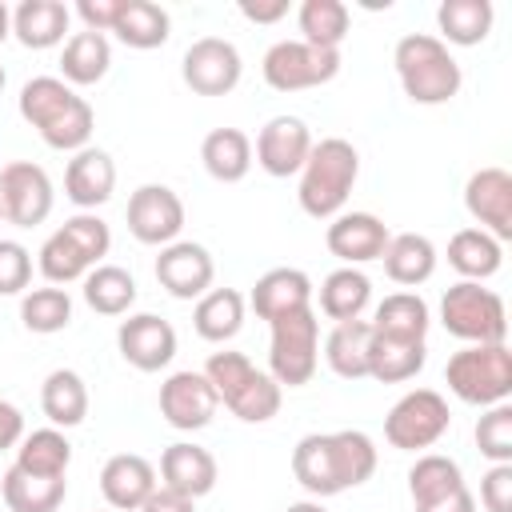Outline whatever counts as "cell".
<instances>
[{
  "mask_svg": "<svg viewBox=\"0 0 512 512\" xmlns=\"http://www.w3.org/2000/svg\"><path fill=\"white\" fill-rule=\"evenodd\" d=\"M376 444L360 428L340 432H308L292 448V480L312 496L328 500L348 488H360L376 472Z\"/></svg>",
  "mask_w": 512,
  "mask_h": 512,
  "instance_id": "cell-1",
  "label": "cell"
},
{
  "mask_svg": "<svg viewBox=\"0 0 512 512\" xmlns=\"http://www.w3.org/2000/svg\"><path fill=\"white\" fill-rule=\"evenodd\" d=\"M16 108H20V120L28 128H36V136L48 148H56V152H80L92 140L96 112L60 76H32V80H24V88L16 96Z\"/></svg>",
  "mask_w": 512,
  "mask_h": 512,
  "instance_id": "cell-2",
  "label": "cell"
},
{
  "mask_svg": "<svg viewBox=\"0 0 512 512\" xmlns=\"http://www.w3.org/2000/svg\"><path fill=\"white\" fill-rule=\"evenodd\" d=\"M356 176H360V152L352 148V140H344V136L316 140L300 168V188H296L304 216H312V220L340 216L356 188Z\"/></svg>",
  "mask_w": 512,
  "mask_h": 512,
  "instance_id": "cell-3",
  "label": "cell"
},
{
  "mask_svg": "<svg viewBox=\"0 0 512 512\" xmlns=\"http://www.w3.org/2000/svg\"><path fill=\"white\" fill-rule=\"evenodd\" d=\"M392 64H396V76H400L404 96L412 104H424V108L448 104L460 92V84H464V72L456 64V56L432 32H408V36H400L396 48H392Z\"/></svg>",
  "mask_w": 512,
  "mask_h": 512,
  "instance_id": "cell-4",
  "label": "cell"
},
{
  "mask_svg": "<svg viewBox=\"0 0 512 512\" xmlns=\"http://www.w3.org/2000/svg\"><path fill=\"white\" fill-rule=\"evenodd\" d=\"M204 376L216 388V400L244 424H268L280 412L284 388L268 372H260L244 352H232V348L212 352L204 364Z\"/></svg>",
  "mask_w": 512,
  "mask_h": 512,
  "instance_id": "cell-5",
  "label": "cell"
},
{
  "mask_svg": "<svg viewBox=\"0 0 512 512\" xmlns=\"http://www.w3.org/2000/svg\"><path fill=\"white\" fill-rule=\"evenodd\" d=\"M112 248V228L96 212H76L68 216L36 252V268L48 284H72L84 280L96 264H104Z\"/></svg>",
  "mask_w": 512,
  "mask_h": 512,
  "instance_id": "cell-6",
  "label": "cell"
},
{
  "mask_svg": "<svg viewBox=\"0 0 512 512\" xmlns=\"http://www.w3.org/2000/svg\"><path fill=\"white\" fill-rule=\"evenodd\" d=\"M444 384L472 408H492L512 396V352L508 344H464L444 364Z\"/></svg>",
  "mask_w": 512,
  "mask_h": 512,
  "instance_id": "cell-7",
  "label": "cell"
},
{
  "mask_svg": "<svg viewBox=\"0 0 512 512\" xmlns=\"http://www.w3.org/2000/svg\"><path fill=\"white\" fill-rule=\"evenodd\" d=\"M440 324L460 344H508L504 300L476 280H456L440 296Z\"/></svg>",
  "mask_w": 512,
  "mask_h": 512,
  "instance_id": "cell-8",
  "label": "cell"
},
{
  "mask_svg": "<svg viewBox=\"0 0 512 512\" xmlns=\"http://www.w3.org/2000/svg\"><path fill=\"white\" fill-rule=\"evenodd\" d=\"M272 344H268V376L280 388H304L316 376L320 364V320L316 308L288 312L268 324Z\"/></svg>",
  "mask_w": 512,
  "mask_h": 512,
  "instance_id": "cell-9",
  "label": "cell"
},
{
  "mask_svg": "<svg viewBox=\"0 0 512 512\" xmlns=\"http://www.w3.org/2000/svg\"><path fill=\"white\" fill-rule=\"evenodd\" d=\"M452 428V408L436 388L404 392L384 416V440L396 452H424Z\"/></svg>",
  "mask_w": 512,
  "mask_h": 512,
  "instance_id": "cell-10",
  "label": "cell"
},
{
  "mask_svg": "<svg viewBox=\"0 0 512 512\" xmlns=\"http://www.w3.org/2000/svg\"><path fill=\"white\" fill-rule=\"evenodd\" d=\"M264 84L276 92H304L336 80L340 72V52L336 48H312L304 40H276L264 52Z\"/></svg>",
  "mask_w": 512,
  "mask_h": 512,
  "instance_id": "cell-11",
  "label": "cell"
},
{
  "mask_svg": "<svg viewBox=\"0 0 512 512\" xmlns=\"http://www.w3.org/2000/svg\"><path fill=\"white\" fill-rule=\"evenodd\" d=\"M56 192H52V176L32 164V160H8L0 168V208L4 220L16 228H36L52 216Z\"/></svg>",
  "mask_w": 512,
  "mask_h": 512,
  "instance_id": "cell-12",
  "label": "cell"
},
{
  "mask_svg": "<svg viewBox=\"0 0 512 512\" xmlns=\"http://www.w3.org/2000/svg\"><path fill=\"white\" fill-rule=\"evenodd\" d=\"M180 76L196 96H228L244 76L240 48L224 36H200L188 44L180 60Z\"/></svg>",
  "mask_w": 512,
  "mask_h": 512,
  "instance_id": "cell-13",
  "label": "cell"
},
{
  "mask_svg": "<svg viewBox=\"0 0 512 512\" xmlns=\"http://www.w3.org/2000/svg\"><path fill=\"white\" fill-rule=\"evenodd\" d=\"M124 216H128V232L148 248H164L184 232V200L168 184H140L128 196Z\"/></svg>",
  "mask_w": 512,
  "mask_h": 512,
  "instance_id": "cell-14",
  "label": "cell"
},
{
  "mask_svg": "<svg viewBox=\"0 0 512 512\" xmlns=\"http://www.w3.org/2000/svg\"><path fill=\"white\" fill-rule=\"evenodd\" d=\"M216 408H220V400H216V388L208 384L204 372L180 368V372H172L160 384V416L176 432H200V428H208L212 416H216Z\"/></svg>",
  "mask_w": 512,
  "mask_h": 512,
  "instance_id": "cell-15",
  "label": "cell"
},
{
  "mask_svg": "<svg viewBox=\"0 0 512 512\" xmlns=\"http://www.w3.org/2000/svg\"><path fill=\"white\" fill-rule=\"evenodd\" d=\"M312 132H308V124L300 120V116H288V112H280V116H272L260 132H256V148H252V160L268 172V176H276V180H288V176H296L300 168H304V160H308V152H312Z\"/></svg>",
  "mask_w": 512,
  "mask_h": 512,
  "instance_id": "cell-16",
  "label": "cell"
},
{
  "mask_svg": "<svg viewBox=\"0 0 512 512\" xmlns=\"http://www.w3.org/2000/svg\"><path fill=\"white\" fill-rule=\"evenodd\" d=\"M152 272H156V280H160V288L168 296H176V300H200L212 288V280H216V260L196 240H172V244L160 248Z\"/></svg>",
  "mask_w": 512,
  "mask_h": 512,
  "instance_id": "cell-17",
  "label": "cell"
},
{
  "mask_svg": "<svg viewBox=\"0 0 512 512\" xmlns=\"http://www.w3.org/2000/svg\"><path fill=\"white\" fill-rule=\"evenodd\" d=\"M464 208L492 240H512V172L508 168H476L464 184Z\"/></svg>",
  "mask_w": 512,
  "mask_h": 512,
  "instance_id": "cell-18",
  "label": "cell"
},
{
  "mask_svg": "<svg viewBox=\"0 0 512 512\" xmlns=\"http://www.w3.org/2000/svg\"><path fill=\"white\" fill-rule=\"evenodd\" d=\"M116 348L136 372H160L176 356V328L156 312H132L116 328Z\"/></svg>",
  "mask_w": 512,
  "mask_h": 512,
  "instance_id": "cell-19",
  "label": "cell"
},
{
  "mask_svg": "<svg viewBox=\"0 0 512 512\" xmlns=\"http://www.w3.org/2000/svg\"><path fill=\"white\" fill-rule=\"evenodd\" d=\"M388 224L376 212H340L328 220L324 244L336 260H344L348 268H360L368 260H380L388 248Z\"/></svg>",
  "mask_w": 512,
  "mask_h": 512,
  "instance_id": "cell-20",
  "label": "cell"
},
{
  "mask_svg": "<svg viewBox=\"0 0 512 512\" xmlns=\"http://www.w3.org/2000/svg\"><path fill=\"white\" fill-rule=\"evenodd\" d=\"M160 488L156 468L136 452H116L100 468V496L112 512H140V504Z\"/></svg>",
  "mask_w": 512,
  "mask_h": 512,
  "instance_id": "cell-21",
  "label": "cell"
},
{
  "mask_svg": "<svg viewBox=\"0 0 512 512\" xmlns=\"http://www.w3.org/2000/svg\"><path fill=\"white\" fill-rule=\"evenodd\" d=\"M116 192V164L104 148H80L72 152L68 168H64V196L80 208V212H96L100 204H108Z\"/></svg>",
  "mask_w": 512,
  "mask_h": 512,
  "instance_id": "cell-22",
  "label": "cell"
},
{
  "mask_svg": "<svg viewBox=\"0 0 512 512\" xmlns=\"http://www.w3.org/2000/svg\"><path fill=\"white\" fill-rule=\"evenodd\" d=\"M216 476H220L216 456L192 440H176L160 452V488H172L180 496L200 500L216 488Z\"/></svg>",
  "mask_w": 512,
  "mask_h": 512,
  "instance_id": "cell-23",
  "label": "cell"
},
{
  "mask_svg": "<svg viewBox=\"0 0 512 512\" xmlns=\"http://www.w3.org/2000/svg\"><path fill=\"white\" fill-rule=\"evenodd\" d=\"M248 308L260 316V320H280L288 312H300V308H312V280L304 268H268L252 292H248Z\"/></svg>",
  "mask_w": 512,
  "mask_h": 512,
  "instance_id": "cell-24",
  "label": "cell"
},
{
  "mask_svg": "<svg viewBox=\"0 0 512 512\" xmlns=\"http://www.w3.org/2000/svg\"><path fill=\"white\" fill-rule=\"evenodd\" d=\"M68 24H72V8L60 0H20L12 8V36L32 52L56 48Z\"/></svg>",
  "mask_w": 512,
  "mask_h": 512,
  "instance_id": "cell-25",
  "label": "cell"
},
{
  "mask_svg": "<svg viewBox=\"0 0 512 512\" xmlns=\"http://www.w3.org/2000/svg\"><path fill=\"white\" fill-rule=\"evenodd\" d=\"M200 164L220 184H240L252 172V140L240 128H212L200 140Z\"/></svg>",
  "mask_w": 512,
  "mask_h": 512,
  "instance_id": "cell-26",
  "label": "cell"
},
{
  "mask_svg": "<svg viewBox=\"0 0 512 512\" xmlns=\"http://www.w3.org/2000/svg\"><path fill=\"white\" fill-rule=\"evenodd\" d=\"M380 260H384V272L392 284L420 288L436 272V244L420 232H396V236H388V248Z\"/></svg>",
  "mask_w": 512,
  "mask_h": 512,
  "instance_id": "cell-27",
  "label": "cell"
},
{
  "mask_svg": "<svg viewBox=\"0 0 512 512\" xmlns=\"http://www.w3.org/2000/svg\"><path fill=\"white\" fill-rule=\"evenodd\" d=\"M112 68V44L100 32H72L60 52V80L72 88L100 84Z\"/></svg>",
  "mask_w": 512,
  "mask_h": 512,
  "instance_id": "cell-28",
  "label": "cell"
},
{
  "mask_svg": "<svg viewBox=\"0 0 512 512\" xmlns=\"http://www.w3.org/2000/svg\"><path fill=\"white\" fill-rule=\"evenodd\" d=\"M244 308L248 300L236 288H208L192 308V328L208 344H228L244 328Z\"/></svg>",
  "mask_w": 512,
  "mask_h": 512,
  "instance_id": "cell-29",
  "label": "cell"
},
{
  "mask_svg": "<svg viewBox=\"0 0 512 512\" xmlns=\"http://www.w3.org/2000/svg\"><path fill=\"white\" fill-rule=\"evenodd\" d=\"M496 24V8L492 0H444L436 8V28L444 44H456V48H472V44H484L488 32Z\"/></svg>",
  "mask_w": 512,
  "mask_h": 512,
  "instance_id": "cell-30",
  "label": "cell"
},
{
  "mask_svg": "<svg viewBox=\"0 0 512 512\" xmlns=\"http://www.w3.org/2000/svg\"><path fill=\"white\" fill-rule=\"evenodd\" d=\"M428 360V344L424 340H396V336H380L372 332L368 344V376L380 384H404L412 376H420Z\"/></svg>",
  "mask_w": 512,
  "mask_h": 512,
  "instance_id": "cell-31",
  "label": "cell"
},
{
  "mask_svg": "<svg viewBox=\"0 0 512 512\" xmlns=\"http://www.w3.org/2000/svg\"><path fill=\"white\" fill-rule=\"evenodd\" d=\"M0 496L8 512H56L68 496V476H28L12 464L0 476Z\"/></svg>",
  "mask_w": 512,
  "mask_h": 512,
  "instance_id": "cell-32",
  "label": "cell"
},
{
  "mask_svg": "<svg viewBox=\"0 0 512 512\" xmlns=\"http://www.w3.org/2000/svg\"><path fill=\"white\" fill-rule=\"evenodd\" d=\"M40 408L52 428H76L88 416V384L72 368H52L40 384Z\"/></svg>",
  "mask_w": 512,
  "mask_h": 512,
  "instance_id": "cell-33",
  "label": "cell"
},
{
  "mask_svg": "<svg viewBox=\"0 0 512 512\" xmlns=\"http://www.w3.org/2000/svg\"><path fill=\"white\" fill-rule=\"evenodd\" d=\"M468 488L464 484V472L452 456L444 452H420L416 464L408 468V496H412V508H428L436 500H448L452 492Z\"/></svg>",
  "mask_w": 512,
  "mask_h": 512,
  "instance_id": "cell-34",
  "label": "cell"
},
{
  "mask_svg": "<svg viewBox=\"0 0 512 512\" xmlns=\"http://www.w3.org/2000/svg\"><path fill=\"white\" fill-rule=\"evenodd\" d=\"M112 32L120 44H128L136 52H152L172 36V16L156 0H124Z\"/></svg>",
  "mask_w": 512,
  "mask_h": 512,
  "instance_id": "cell-35",
  "label": "cell"
},
{
  "mask_svg": "<svg viewBox=\"0 0 512 512\" xmlns=\"http://www.w3.org/2000/svg\"><path fill=\"white\" fill-rule=\"evenodd\" d=\"M448 264L460 272V280L484 284L488 276L500 272V264H504V244L492 240L484 228H460V232H452V240H448Z\"/></svg>",
  "mask_w": 512,
  "mask_h": 512,
  "instance_id": "cell-36",
  "label": "cell"
},
{
  "mask_svg": "<svg viewBox=\"0 0 512 512\" xmlns=\"http://www.w3.org/2000/svg\"><path fill=\"white\" fill-rule=\"evenodd\" d=\"M368 344H372V324L364 316L332 324V332L324 336V360L340 380H364L368 376Z\"/></svg>",
  "mask_w": 512,
  "mask_h": 512,
  "instance_id": "cell-37",
  "label": "cell"
},
{
  "mask_svg": "<svg viewBox=\"0 0 512 512\" xmlns=\"http://www.w3.org/2000/svg\"><path fill=\"white\" fill-rule=\"evenodd\" d=\"M320 312L328 316V320H336V324H344V320H360L364 316V308L372 304V280L360 272V268H336V272H328L324 276V284H320Z\"/></svg>",
  "mask_w": 512,
  "mask_h": 512,
  "instance_id": "cell-38",
  "label": "cell"
},
{
  "mask_svg": "<svg viewBox=\"0 0 512 512\" xmlns=\"http://www.w3.org/2000/svg\"><path fill=\"white\" fill-rule=\"evenodd\" d=\"M372 332L380 336H396V340H428V324H432V312L428 304L416 296V292H392L376 304L372 312Z\"/></svg>",
  "mask_w": 512,
  "mask_h": 512,
  "instance_id": "cell-39",
  "label": "cell"
},
{
  "mask_svg": "<svg viewBox=\"0 0 512 512\" xmlns=\"http://www.w3.org/2000/svg\"><path fill=\"white\" fill-rule=\"evenodd\" d=\"M20 472L28 476H68V464H72V444L60 428H36V432H24V440L16 444V460H12Z\"/></svg>",
  "mask_w": 512,
  "mask_h": 512,
  "instance_id": "cell-40",
  "label": "cell"
},
{
  "mask_svg": "<svg viewBox=\"0 0 512 512\" xmlns=\"http://www.w3.org/2000/svg\"><path fill=\"white\" fill-rule=\"evenodd\" d=\"M296 28H300L304 44L340 52V44H344V36L352 28V12H348L344 0H304L296 8Z\"/></svg>",
  "mask_w": 512,
  "mask_h": 512,
  "instance_id": "cell-41",
  "label": "cell"
},
{
  "mask_svg": "<svg viewBox=\"0 0 512 512\" xmlns=\"http://www.w3.org/2000/svg\"><path fill=\"white\" fill-rule=\"evenodd\" d=\"M80 284H84V304L100 316H128V308L136 304V280L120 264H96Z\"/></svg>",
  "mask_w": 512,
  "mask_h": 512,
  "instance_id": "cell-42",
  "label": "cell"
},
{
  "mask_svg": "<svg viewBox=\"0 0 512 512\" xmlns=\"http://www.w3.org/2000/svg\"><path fill=\"white\" fill-rule=\"evenodd\" d=\"M20 324L36 336H52V332H64L72 324V296L56 284H44V288H28L20 296Z\"/></svg>",
  "mask_w": 512,
  "mask_h": 512,
  "instance_id": "cell-43",
  "label": "cell"
},
{
  "mask_svg": "<svg viewBox=\"0 0 512 512\" xmlns=\"http://www.w3.org/2000/svg\"><path fill=\"white\" fill-rule=\"evenodd\" d=\"M476 448L484 460L492 464H512V404H492L484 408V416L476 420Z\"/></svg>",
  "mask_w": 512,
  "mask_h": 512,
  "instance_id": "cell-44",
  "label": "cell"
},
{
  "mask_svg": "<svg viewBox=\"0 0 512 512\" xmlns=\"http://www.w3.org/2000/svg\"><path fill=\"white\" fill-rule=\"evenodd\" d=\"M32 284V252L20 240L0 236V296H24Z\"/></svg>",
  "mask_w": 512,
  "mask_h": 512,
  "instance_id": "cell-45",
  "label": "cell"
},
{
  "mask_svg": "<svg viewBox=\"0 0 512 512\" xmlns=\"http://www.w3.org/2000/svg\"><path fill=\"white\" fill-rule=\"evenodd\" d=\"M480 508L484 512H512V464H492L480 476Z\"/></svg>",
  "mask_w": 512,
  "mask_h": 512,
  "instance_id": "cell-46",
  "label": "cell"
},
{
  "mask_svg": "<svg viewBox=\"0 0 512 512\" xmlns=\"http://www.w3.org/2000/svg\"><path fill=\"white\" fill-rule=\"evenodd\" d=\"M124 0H76V16L84 20V32H112Z\"/></svg>",
  "mask_w": 512,
  "mask_h": 512,
  "instance_id": "cell-47",
  "label": "cell"
},
{
  "mask_svg": "<svg viewBox=\"0 0 512 512\" xmlns=\"http://www.w3.org/2000/svg\"><path fill=\"white\" fill-rule=\"evenodd\" d=\"M20 440H24V412L12 400L0 396V452L16 448Z\"/></svg>",
  "mask_w": 512,
  "mask_h": 512,
  "instance_id": "cell-48",
  "label": "cell"
},
{
  "mask_svg": "<svg viewBox=\"0 0 512 512\" xmlns=\"http://www.w3.org/2000/svg\"><path fill=\"white\" fill-rule=\"evenodd\" d=\"M236 8H240V16L252 20V24H276V20L288 16V0H240Z\"/></svg>",
  "mask_w": 512,
  "mask_h": 512,
  "instance_id": "cell-49",
  "label": "cell"
},
{
  "mask_svg": "<svg viewBox=\"0 0 512 512\" xmlns=\"http://www.w3.org/2000/svg\"><path fill=\"white\" fill-rule=\"evenodd\" d=\"M140 512H196V500H192V496H180V492H172V488H156V492L140 504Z\"/></svg>",
  "mask_w": 512,
  "mask_h": 512,
  "instance_id": "cell-50",
  "label": "cell"
},
{
  "mask_svg": "<svg viewBox=\"0 0 512 512\" xmlns=\"http://www.w3.org/2000/svg\"><path fill=\"white\" fill-rule=\"evenodd\" d=\"M412 512H476V496H472L468 488H460V492H452L448 500H436V504L412 508Z\"/></svg>",
  "mask_w": 512,
  "mask_h": 512,
  "instance_id": "cell-51",
  "label": "cell"
},
{
  "mask_svg": "<svg viewBox=\"0 0 512 512\" xmlns=\"http://www.w3.org/2000/svg\"><path fill=\"white\" fill-rule=\"evenodd\" d=\"M8 36H12V8L0 0V44H4Z\"/></svg>",
  "mask_w": 512,
  "mask_h": 512,
  "instance_id": "cell-52",
  "label": "cell"
},
{
  "mask_svg": "<svg viewBox=\"0 0 512 512\" xmlns=\"http://www.w3.org/2000/svg\"><path fill=\"white\" fill-rule=\"evenodd\" d=\"M284 512H328L320 500H296V504H288Z\"/></svg>",
  "mask_w": 512,
  "mask_h": 512,
  "instance_id": "cell-53",
  "label": "cell"
},
{
  "mask_svg": "<svg viewBox=\"0 0 512 512\" xmlns=\"http://www.w3.org/2000/svg\"><path fill=\"white\" fill-rule=\"evenodd\" d=\"M4 80H8V76H4V64H0V92H4Z\"/></svg>",
  "mask_w": 512,
  "mask_h": 512,
  "instance_id": "cell-54",
  "label": "cell"
},
{
  "mask_svg": "<svg viewBox=\"0 0 512 512\" xmlns=\"http://www.w3.org/2000/svg\"><path fill=\"white\" fill-rule=\"evenodd\" d=\"M0 220H4V208H0Z\"/></svg>",
  "mask_w": 512,
  "mask_h": 512,
  "instance_id": "cell-55",
  "label": "cell"
}]
</instances>
